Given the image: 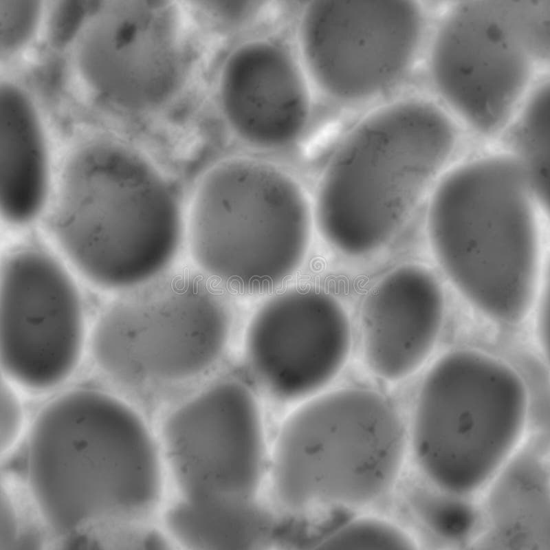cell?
<instances>
[{"label": "cell", "instance_id": "cell-26", "mask_svg": "<svg viewBox=\"0 0 550 550\" xmlns=\"http://www.w3.org/2000/svg\"><path fill=\"white\" fill-rule=\"evenodd\" d=\"M94 6L82 1H59L54 6L50 18L49 32L52 41L65 45L78 32L81 34L94 15Z\"/></svg>", "mask_w": 550, "mask_h": 550}, {"label": "cell", "instance_id": "cell-13", "mask_svg": "<svg viewBox=\"0 0 550 550\" xmlns=\"http://www.w3.org/2000/svg\"><path fill=\"white\" fill-rule=\"evenodd\" d=\"M249 369L273 398L295 402L318 393L344 367L351 346L340 301L314 287H294L268 298L245 336Z\"/></svg>", "mask_w": 550, "mask_h": 550}, {"label": "cell", "instance_id": "cell-4", "mask_svg": "<svg viewBox=\"0 0 550 550\" xmlns=\"http://www.w3.org/2000/svg\"><path fill=\"white\" fill-rule=\"evenodd\" d=\"M54 228L85 277L124 289L149 281L172 262L182 217L172 188L148 161L120 144L98 141L67 162Z\"/></svg>", "mask_w": 550, "mask_h": 550}, {"label": "cell", "instance_id": "cell-17", "mask_svg": "<svg viewBox=\"0 0 550 550\" xmlns=\"http://www.w3.org/2000/svg\"><path fill=\"white\" fill-rule=\"evenodd\" d=\"M549 468L526 443L480 494L482 529L476 544L500 549H549Z\"/></svg>", "mask_w": 550, "mask_h": 550}, {"label": "cell", "instance_id": "cell-24", "mask_svg": "<svg viewBox=\"0 0 550 550\" xmlns=\"http://www.w3.org/2000/svg\"><path fill=\"white\" fill-rule=\"evenodd\" d=\"M39 2L0 0V45L1 52L16 51L34 32L40 16Z\"/></svg>", "mask_w": 550, "mask_h": 550}, {"label": "cell", "instance_id": "cell-20", "mask_svg": "<svg viewBox=\"0 0 550 550\" xmlns=\"http://www.w3.org/2000/svg\"><path fill=\"white\" fill-rule=\"evenodd\" d=\"M476 496L448 492L421 477L410 502L429 534L444 544L461 546L476 544L481 532V509Z\"/></svg>", "mask_w": 550, "mask_h": 550}, {"label": "cell", "instance_id": "cell-10", "mask_svg": "<svg viewBox=\"0 0 550 550\" xmlns=\"http://www.w3.org/2000/svg\"><path fill=\"white\" fill-rule=\"evenodd\" d=\"M177 497L255 500L267 472L258 402L241 383L215 384L170 412L157 432Z\"/></svg>", "mask_w": 550, "mask_h": 550}, {"label": "cell", "instance_id": "cell-6", "mask_svg": "<svg viewBox=\"0 0 550 550\" xmlns=\"http://www.w3.org/2000/svg\"><path fill=\"white\" fill-rule=\"evenodd\" d=\"M549 0H461L432 23L424 62L433 98L464 132L503 135L550 60Z\"/></svg>", "mask_w": 550, "mask_h": 550}, {"label": "cell", "instance_id": "cell-2", "mask_svg": "<svg viewBox=\"0 0 550 550\" xmlns=\"http://www.w3.org/2000/svg\"><path fill=\"white\" fill-rule=\"evenodd\" d=\"M427 249L476 309L505 325L522 322L543 282L548 195L502 148L458 159L424 206Z\"/></svg>", "mask_w": 550, "mask_h": 550}, {"label": "cell", "instance_id": "cell-22", "mask_svg": "<svg viewBox=\"0 0 550 550\" xmlns=\"http://www.w3.org/2000/svg\"><path fill=\"white\" fill-rule=\"evenodd\" d=\"M420 543L402 526L381 518L353 519L322 540L320 549H417Z\"/></svg>", "mask_w": 550, "mask_h": 550}, {"label": "cell", "instance_id": "cell-27", "mask_svg": "<svg viewBox=\"0 0 550 550\" xmlns=\"http://www.w3.org/2000/svg\"><path fill=\"white\" fill-rule=\"evenodd\" d=\"M548 300V294L544 291L540 297L537 316V331L539 342L542 349L547 352L549 346Z\"/></svg>", "mask_w": 550, "mask_h": 550}, {"label": "cell", "instance_id": "cell-18", "mask_svg": "<svg viewBox=\"0 0 550 550\" xmlns=\"http://www.w3.org/2000/svg\"><path fill=\"white\" fill-rule=\"evenodd\" d=\"M50 170L37 115L27 96L5 85L0 91V211L9 224L35 219L47 199Z\"/></svg>", "mask_w": 550, "mask_h": 550}, {"label": "cell", "instance_id": "cell-12", "mask_svg": "<svg viewBox=\"0 0 550 550\" xmlns=\"http://www.w3.org/2000/svg\"><path fill=\"white\" fill-rule=\"evenodd\" d=\"M226 313L206 295L122 299L100 317L91 349L99 369L122 387L198 373L226 342Z\"/></svg>", "mask_w": 550, "mask_h": 550}, {"label": "cell", "instance_id": "cell-3", "mask_svg": "<svg viewBox=\"0 0 550 550\" xmlns=\"http://www.w3.org/2000/svg\"><path fill=\"white\" fill-rule=\"evenodd\" d=\"M465 132L434 98L390 100L358 121L333 154L318 188L324 239L352 256L390 244L459 159Z\"/></svg>", "mask_w": 550, "mask_h": 550}, {"label": "cell", "instance_id": "cell-11", "mask_svg": "<svg viewBox=\"0 0 550 550\" xmlns=\"http://www.w3.org/2000/svg\"><path fill=\"white\" fill-rule=\"evenodd\" d=\"M78 289L53 256L18 249L0 274V354L6 375L34 391L52 389L74 371L84 342Z\"/></svg>", "mask_w": 550, "mask_h": 550}, {"label": "cell", "instance_id": "cell-14", "mask_svg": "<svg viewBox=\"0 0 550 550\" xmlns=\"http://www.w3.org/2000/svg\"><path fill=\"white\" fill-rule=\"evenodd\" d=\"M164 11L148 1H116L96 12L81 34L78 60L98 94L130 108L166 97L177 58Z\"/></svg>", "mask_w": 550, "mask_h": 550}, {"label": "cell", "instance_id": "cell-25", "mask_svg": "<svg viewBox=\"0 0 550 550\" xmlns=\"http://www.w3.org/2000/svg\"><path fill=\"white\" fill-rule=\"evenodd\" d=\"M31 422L27 419L25 408L14 390L2 384L0 396V454L8 459L18 448L28 434Z\"/></svg>", "mask_w": 550, "mask_h": 550}, {"label": "cell", "instance_id": "cell-7", "mask_svg": "<svg viewBox=\"0 0 550 550\" xmlns=\"http://www.w3.org/2000/svg\"><path fill=\"white\" fill-rule=\"evenodd\" d=\"M530 421L520 373L485 353L457 349L439 358L421 384L410 451L426 481L478 496L526 443Z\"/></svg>", "mask_w": 550, "mask_h": 550}, {"label": "cell", "instance_id": "cell-19", "mask_svg": "<svg viewBox=\"0 0 550 550\" xmlns=\"http://www.w3.org/2000/svg\"><path fill=\"white\" fill-rule=\"evenodd\" d=\"M162 519L168 540L195 550L254 549L263 542L267 527L258 499L221 503L177 497Z\"/></svg>", "mask_w": 550, "mask_h": 550}, {"label": "cell", "instance_id": "cell-9", "mask_svg": "<svg viewBox=\"0 0 550 550\" xmlns=\"http://www.w3.org/2000/svg\"><path fill=\"white\" fill-rule=\"evenodd\" d=\"M415 0H318L298 19V58L311 82L343 105L402 88L424 59L431 29Z\"/></svg>", "mask_w": 550, "mask_h": 550}, {"label": "cell", "instance_id": "cell-16", "mask_svg": "<svg viewBox=\"0 0 550 550\" xmlns=\"http://www.w3.org/2000/svg\"><path fill=\"white\" fill-rule=\"evenodd\" d=\"M310 85L299 58L280 45L260 42L232 57L222 98L241 137L262 148H278L298 141L309 127Z\"/></svg>", "mask_w": 550, "mask_h": 550}, {"label": "cell", "instance_id": "cell-23", "mask_svg": "<svg viewBox=\"0 0 550 550\" xmlns=\"http://www.w3.org/2000/svg\"><path fill=\"white\" fill-rule=\"evenodd\" d=\"M4 483L1 490V549L23 544L31 525L43 528L25 484L13 485L14 482L8 477Z\"/></svg>", "mask_w": 550, "mask_h": 550}, {"label": "cell", "instance_id": "cell-15", "mask_svg": "<svg viewBox=\"0 0 550 550\" xmlns=\"http://www.w3.org/2000/svg\"><path fill=\"white\" fill-rule=\"evenodd\" d=\"M446 314L437 274L421 263H406L384 275L361 308V343L367 367L390 382L416 372L431 355Z\"/></svg>", "mask_w": 550, "mask_h": 550}, {"label": "cell", "instance_id": "cell-8", "mask_svg": "<svg viewBox=\"0 0 550 550\" xmlns=\"http://www.w3.org/2000/svg\"><path fill=\"white\" fill-rule=\"evenodd\" d=\"M311 212L298 184L258 160L223 162L194 195L188 236L194 261L208 276L245 294L272 291L301 265Z\"/></svg>", "mask_w": 550, "mask_h": 550}, {"label": "cell", "instance_id": "cell-21", "mask_svg": "<svg viewBox=\"0 0 550 550\" xmlns=\"http://www.w3.org/2000/svg\"><path fill=\"white\" fill-rule=\"evenodd\" d=\"M549 79L542 76L522 103L502 137L504 148L527 168L548 193L550 153Z\"/></svg>", "mask_w": 550, "mask_h": 550}, {"label": "cell", "instance_id": "cell-5", "mask_svg": "<svg viewBox=\"0 0 550 550\" xmlns=\"http://www.w3.org/2000/svg\"><path fill=\"white\" fill-rule=\"evenodd\" d=\"M408 450L409 428L382 394L351 387L318 395L278 431L272 494L291 512L366 505L393 487Z\"/></svg>", "mask_w": 550, "mask_h": 550}, {"label": "cell", "instance_id": "cell-1", "mask_svg": "<svg viewBox=\"0 0 550 550\" xmlns=\"http://www.w3.org/2000/svg\"><path fill=\"white\" fill-rule=\"evenodd\" d=\"M25 474L43 525L60 540L151 525L168 476L156 430L125 401L92 388L61 393L36 415Z\"/></svg>", "mask_w": 550, "mask_h": 550}]
</instances>
